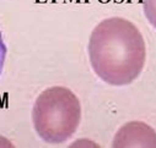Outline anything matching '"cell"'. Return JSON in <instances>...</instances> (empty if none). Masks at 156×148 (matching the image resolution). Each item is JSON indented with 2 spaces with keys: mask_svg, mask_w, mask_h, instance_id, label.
<instances>
[{
  "mask_svg": "<svg viewBox=\"0 0 156 148\" xmlns=\"http://www.w3.org/2000/svg\"><path fill=\"white\" fill-rule=\"evenodd\" d=\"M87 53L91 68L101 80L113 87H124L141 74L146 45L132 21L113 16L95 26L89 39Z\"/></svg>",
  "mask_w": 156,
  "mask_h": 148,
  "instance_id": "6da1fadb",
  "label": "cell"
},
{
  "mask_svg": "<svg viewBox=\"0 0 156 148\" xmlns=\"http://www.w3.org/2000/svg\"><path fill=\"white\" fill-rule=\"evenodd\" d=\"M31 116L38 137L46 143L59 144L68 141L79 127L81 104L69 88L51 87L37 96Z\"/></svg>",
  "mask_w": 156,
  "mask_h": 148,
  "instance_id": "7a4b0ae2",
  "label": "cell"
},
{
  "mask_svg": "<svg viewBox=\"0 0 156 148\" xmlns=\"http://www.w3.org/2000/svg\"><path fill=\"white\" fill-rule=\"evenodd\" d=\"M112 147L114 148H156V131L143 121H130L115 132Z\"/></svg>",
  "mask_w": 156,
  "mask_h": 148,
  "instance_id": "3957f363",
  "label": "cell"
},
{
  "mask_svg": "<svg viewBox=\"0 0 156 148\" xmlns=\"http://www.w3.org/2000/svg\"><path fill=\"white\" fill-rule=\"evenodd\" d=\"M143 10L149 24L156 28V0H143Z\"/></svg>",
  "mask_w": 156,
  "mask_h": 148,
  "instance_id": "277c9868",
  "label": "cell"
},
{
  "mask_svg": "<svg viewBox=\"0 0 156 148\" xmlns=\"http://www.w3.org/2000/svg\"><path fill=\"white\" fill-rule=\"evenodd\" d=\"M6 53H8V47L3 39L2 31H0V76H2V73H3V68L5 64V59H6Z\"/></svg>",
  "mask_w": 156,
  "mask_h": 148,
  "instance_id": "5b68a950",
  "label": "cell"
}]
</instances>
